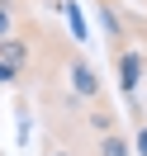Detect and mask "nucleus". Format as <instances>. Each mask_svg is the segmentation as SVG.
<instances>
[{"mask_svg":"<svg viewBox=\"0 0 147 156\" xmlns=\"http://www.w3.org/2000/svg\"><path fill=\"white\" fill-rule=\"evenodd\" d=\"M133 118H138V133H133V147H138V156H147V114L133 104Z\"/></svg>","mask_w":147,"mask_h":156,"instance_id":"6e6552de","label":"nucleus"},{"mask_svg":"<svg viewBox=\"0 0 147 156\" xmlns=\"http://www.w3.org/2000/svg\"><path fill=\"white\" fill-rule=\"evenodd\" d=\"M43 156H76V151H71V147H57V142H48V147H43Z\"/></svg>","mask_w":147,"mask_h":156,"instance_id":"1a4fd4ad","label":"nucleus"},{"mask_svg":"<svg viewBox=\"0 0 147 156\" xmlns=\"http://www.w3.org/2000/svg\"><path fill=\"white\" fill-rule=\"evenodd\" d=\"M95 156H133V142H128L123 133H100V142H95Z\"/></svg>","mask_w":147,"mask_h":156,"instance_id":"20e7f679","label":"nucleus"},{"mask_svg":"<svg viewBox=\"0 0 147 156\" xmlns=\"http://www.w3.org/2000/svg\"><path fill=\"white\" fill-rule=\"evenodd\" d=\"M114 62H119V90L133 99V95H138V85L147 80V52L128 43V48H119V52H114Z\"/></svg>","mask_w":147,"mask_h":156,"instance_id":"f03ea898","label":"nucleus"},{"mask_svg":"<svg viewBox=\"0 0 147 156\" xmlns=\"http://www.w3.org/2000/svg\"><path fill=\"white\" fill-rule=\"evenodd\" d=\"M67 90H71L76 104H81V99H90V104L105 99V80H100V71L90 66L81 52H71V57H67Z\"/></svg>","mask_w":147,"mask_h":156,"instance_id":"f257e3e1","label":"nucleus"},{"mask_svg":"<svg viewBox=\"0 0 147 156\" xmlns=\"http://www.w3.org/2000/svg\"><path fill=\"white\" fill-rule=\"evenodd\" d=\"M14 80H19V76H14V71L5 66V62H0V90H5V85H14Z\"/></svg>","mask_w":147,"mask_h":156,"instance_id":"9d476101","label":"nucleus"},{"mask_svg":"<svg viewBox=\"0 0 147 156\" xmlns=\"http://www.w3.org/2000/svg\"><path fill=\"white\" fill-rule=\"evenodd\" d=\"M19 24H24V0H0V38L19 33Z\"/></svg>","mask_w":147,"mask_h":156,"instance_id":"39448f33","label":"nucleus"},{"mask_svg":"<svg viewBox=\"0 0 147 156\" xmlns=\"http://www.w3.org/2000/svg\"><path fill=\"white\" fill-rule=\"evenodd\" d=\"M90 123H95V133H114V128H119V114L105 104V99H95V114H90Z\"/></svg>","mask_w":147,"mask_h":156,"instance_id":"423d86ee","label":"nucleus"},{"mask_svg":"<svg viewBox=\"0 0 147 156\" xmlns=\"http://www.w3.org/2000/svg\"><path fill=\"white\" fill-rule=\"evenodd\" d=\"M29 57H33V52H29V33H10V38H0V62H5V66H10L14 71V76H24V71H29Z\"/></svg>","mask_w":147,"mask_h":156,"instance_id":"7ed1b4c3","label":"nucleus"},{"mask_svg":"<svg viewBox=\"0 0 147 156\" xmlns=\"http://www.w3.org/2000/svg\"><path fill=\"white\" fill-rule=\"evenodd\" d=\"M62 14H67V24H71V33H76V43H86V19H81L76 0H62Z\"/></svg>","mask_w":147,"mask_h":156,"instance_id":"0eeeda50","label":"nucleus"}]
</instances>
